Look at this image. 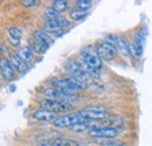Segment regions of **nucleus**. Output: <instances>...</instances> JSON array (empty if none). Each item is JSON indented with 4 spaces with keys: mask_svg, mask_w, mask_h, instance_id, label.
I'll list each match as a JSON object with an SVG mask.
<instances>
[{
    "mask_svg": "<svg viewBox=\"0 0 152 146\" xmlns=\"http://www.w3.org/2000/svg\"><path fill=\"white\" fill-rule=\"evenodd\" d=\"M81 56V66L89 75H97L98 70L102 67V58L93 46H88L83 48L80 53Z\"/></svg>",
    "mask_w": 152,
    "mask_h": 146,
    "instance_id": "f257e3e1",
    "label": "nucleus"
},
{
    "mask_svg": "<svg viewBox=\"0 0 152 146\" xmlns=\"http://www.w3.org/2000/svg\"><path fill=\"white\" fill-rule=\"evenodd\" d=\"M40 105L42 107V109H47L54 113H63V112H68V111L73 110V107L70 103L61 102V101H56V99H50V98L41 99Z\"/></svg>",
    "mask_w": 152,
    "mask_h": 146,
    "instance_id": "f03ea898",
    "label": "nucleus"
},
{
    "mask_svg": "<svg viewBox=\"0 0 152 146\" xmlns=\"http://www.w3.org/2000/svg\"><path fill=\"white\" fill-rule=\"evenodd\" d=\"M87 120L88 119L80 113H72V115L57 117V119L54 122V125L56 128H72V126L77 125V124H82Z\"/></svg>",
    "mask_w": 152,
    "mask_h": 146,
    "instance_id": "7ed1b4c3",
    "label": "nucleus"
},
{
    "mask_svg": "<svg viewBox=\"0 0 152 146\" xmlns=\"http://www.w3.org/2000/svg\"><path fill=\"white\" fill-rule=\"evenodd\" d=\"M64 68L67 69V72L70 74V75L77 77L78 80L83 81L84 83H87L89 81V74L83 69V67L81 66V63L76 62L75 60H73V58L67 60L64 62Z\"/></svg>",
    "mask_w": 152,
    "mask_h": 146,
    "instance_id": "20e7f679",
    "label": "nucleus"
},
{
    "mask_svg": "<svg viewBox=\"0 0 152 146\" xmlns=\"http://www.w3.org/2000/svg\"><path fill=\"white\" fill-rule=\"evenodd\" d=\"M78 113L86 117L87 119H91V120H104L109 118V112L101 107H90L84 110H81Z\"/></svg>",
    "mask_w": 152,
    "mask_h": 146,
    "instance_id": "39448f33",
    "label": "nucleus"
},
{
    "mask_svg": "<svg viewBox=\"0 0 152 146\" xmlns=\"http://www.w3.org/2000/svg\"><path fill=\"white\" fill-rule=\"evenodd\" d=\"M88 134L97 139H114L118 136V131L111 126H103L91 128L90 131H88Z\"/></svg>",
    "mask_w": 152,
    "mask_h": 146,
    "instance_id": "423d86ee",
    "label": "nucleus"
},
{
    "mask_svg": "<svg viewBox=\"0 0 152 146\" xmlns=\"http://www.w3.org/2000/svg\"><path fill=\"white\" fill-rule=\"evenodd\" d=\"M42 93L50 98V99H56V101H61V102H73V101H76V96L75 95H70V93H67L64 91H61L56 88H46Z\"/></svg>",
    "mask_w": 152,
    "mask_h": 146,
    "instance_id": "0eeeda50",
    "label": "nucleus"
},
{
    "mask_svg": "<svg viewBox=\"0 0 152 146\" xmlns=\"http://www.w3.org/2000/svg\"><path fill=\"white\" fill-rule=\"evenodd\" d=\"M97 53L101 56L102 60L111 61L115 58V56L117 54V50H116V48H115L113 43H110L108 41H102L97 46Z\"/></svg>",
    "mask_w": 152,
    "mask_h": 146,
    "instance_id": "6e6552de",
    "label": "nucleus"
},
{
    "mask_svg": "<svg viewBox=\"0 0 152 146\" xmlns=\"http://www.w3.org/2000/svg\"><path fill=\"white\" fill-rule=\"evenodd\" d=\"M68 26H69L68 20L63 17H60V18L54 19V20H48L45 23L43 28L47 32H57V31H61L63 28H67Z\"/></svg>",
    "mask_w": 152,
    "mask_h": 146,
    "instance_id": "1a4fd4ad",
    "label": "nucleus"
},
{
    "mask_svg": "<svg viewBox=\"0 0 152 146\" xmlns=\"http://www.w3.org/2000/svg\"><path fill=\"white\" fill-rule=\"evenodd\" d=\"M33 118L39 120V122H46V123H48V122H55L57 119V116L56 113H54V112H52L49 110L42 109L41 108V109L35 110L33 112Z\"/></svg>",
    "mask_w": 152,
    "mask_h": 146,
    "instance_id": "9d476101",
    "label": "nucleus"
},
{
    "mask_svg": "<svg viewBox=\"0 0 152 146\" xmlns=\"http://www.w3.org/2000/svg\"><path fill=\"white\" fill-rule=\"evenodd\" d=\"M52 83H53L54 88H56V89L61 90V91L67 92V93H70V95H75L77 92H80L75 87H73V85H72L67 80H64V78H54V80L52 81Z\"/></svg>",
    "mask_w": 152,
    "mask_h": 146,
    "instance_id": "9b49d317",
    "label": "nucleus"
},
{
    "mask_svg": "<svg viewBox=\"0 0 152 146\" xmlns=\"http://www.w3.org/2000/svg\"><path fill=\"white\" fill-rule=\"evenodd\" d=\"M0 70H1V74L4 76L5 80L10 81L14 77L15 75V72H14V68L11 63V61H8L6 57H2L0 60Z\"/></svg>",
    "mask_w": 152,
    "mask_h": 146,
    "instance_id": "f8f14e48",
    "label": "nucleus"
},
{
    "mask_svg": "<svg viewBox=\"0 0 152 146\" xmlns=\"http://www.w3.org/2000/svg\"><path fill=\"white\" fill-rule=\"evenodd\" d=\"M113 40L110 41V43H113L116 48V50L118 53L123 55V56H129L130 55V52H129V45L125 42V40L121 36H111Z\"/></svg>",
    "mask_w": 152,
    "mask_h": 146,
    "instance_id": "ddd939ff",
    "label": "nucleus"
},
{
    "mask_svg": "<svg viewBox=\"0 0 152 146\" xmlns=\"http://www.w3.org/2000/svg\"><path fill=\"white\" fill-rule=\"evenodd\" d=\"M34 40H37L38 42L45 45V46H48V47L53 43V39L45 31H37L34 33Z\"/></svg>",
    "mask_w": 152,
    "mask_h": 146,
    "instance_id": "4468645a",
    "label": "nucleus"
},
{
    "mask_svg": "<svg viewBox=\"0 0 152 146\" xmlns=\"http://www.w3.org/2000/svg\"><path fill=\"white\" fill-rule=\"evenodd\" d=\"M11 63H12V66H13L14 69L19 70V72H21V73H23V72H26V70L28 69L27 63L23 62L19 56H18V54H13L12 56H11Z\"/></svg>",
    "mask_w": 152,
    "mask_h": 146,
    "instance_id": "2eb2a0df",
    "label": "nucleus"
},
{
    "mask_svg": "<svg viewBox=\"0 0 152 146\" xmlns=\"http://www.w3.org/2000/svg\"><path fill=\"white\" fill-rule=\"evenodd\" d=\"M63 78H64V80H67V81H68V82H69V83H70L73 87H75L78 91H83V90L87 88V83H84L83 81L78 80L77 77L73 76V75H70V74L66 75Z\"/></svg>",
    "mask_w": 152,
    "mask_h": 146,
    "instance_id": "dca6fc26",
    "label": "nucleus"
},
{
    "mask_svg": "<svg viewBox=\"0 0 152 146\" xmlns=\"http://www.w3.org/2000/svg\"><path fill=\"white\" fill-rule=\"evenodd\" d=\"M18 56H19L23 62L28 63V62H31V61L33 60V57H34V52H33L29 47L26 46V47L20 48L19 52H18Z\"/></svg>",
    "mask_w": 152,
    "mask_h": 146,
    "instance_id": "f3484780",
    "label": "nucleus"
},
{
    "mask_svg": "<svg viewBox=\"0 0 152 146\" xmlns=\"http://www.w3.org/2000/svg\"><path fill=\"white\" fill-rule=\"evenodd\" d=\"M55 146H80V144L74 139H67V138H54L49 140Z\"/></svg>",
    "mask_w": 152,
    "mask_h": 146,
    "instance_id": "a211bd4d",
    "label": "nucleus"
},
{
    "mask_svg": "<svg viewBox=\"0 0 152 146\" xmlns=\"http://www.w3.org/2000/svg\"><path fill=\"white\" fill-rule=\"evenodd\" d=\"M33 52H35V53H39V54H42V53H45L49 47L48 46H45V45H42V43H40L38 42L37 40H29V46H28Z\"/></svg>",
    "mask_w": 152,
    "mask_h": 146,
    "instance_id": "6ab92c4d",
    "label": "nucleus"
},
{
    "mask_svg": "<svg viewBox=\"0 0 152 146\" xmlns=\"http://www.w3.org/2000/svg\"><path fill=\"white\" fill-rule=\"evenodd\" d=\"M97 144L101 146H125L124 143L117 142L114 139H97Z\"/></svg>",
    "mask_w": 152,
    "mask_h": 146,
    "instance_id": "aec40b11",
    "label": "nucleus"
},
{
    "mask_svg": "<svg viewBox=\"0 0 152 146\" xmlns=\"http://www.w3.org/2000/svg\"><path fill=\"white\" fill-rule=\"evenodd\" d=\"M67 7H68V1H66V0H55L53 2V8L58 13L64 12L67 9Z\"/></svg>",
    "mask_w": 152,
    "mask_h": 146,
    "instance_id": "412c9836",
    "label": "nucleus"
},
{
    "mask_svg": "<svg viewBox=\"0 0 152 146\" xmlns=\"http://www.w3.org/2000/svg\"><path fill=\"white\" fill-rule=\"evenodd\" d=\"M87 11H84V9H80V8H77V9H73L70 13H69V15H70V18L73 19V20H75V21H78V20H81V19H83L84 17H87Z\"/></svg>",
    "mask_w": 152,
    "mask_h": 146,
    "instance_id": "4be33fe9",
    "label": "nucleus"
},
{
    "mask_svg": "<svg viewBox=\"0 0 152 146\" xmlns=\"http://www.w3.org/2000/svg\"><path fill=\"white\" fill-rule=\"evenodd\" d=\"M8 34H10V37L15 39V40H20L21 36H22V32L18 27H11L8 29Z\"/></svg>",
    "mask_w": 152,
    "mask_h": 146,
    "instance_id": "5701e85b",
    "label": "nucleus"
},
{
    "mask_svg": "<svg viewBox=\"0 0 152 146\" xmlns=\"http://www.w3.org/2000/svg\"><path fill=\"white\" fill-rule=\"evenodd\" d=\"M76 5H77V8L87 11L91 6V1L90 0H77L76 1Z\"/></svg>",
    "mask_w": 152,
    "mask_h": 146,
    "instance_id": "b1692460",
    "label": "nucleus"
},
{
    "mask_svg": "<svg viewBox=\"0 0 152 146\" xmlns=\"http://www.w3.org/2000/svg\"><path fill=\"white\" fill-rule=\"evenodd\" d=\"M46 17H47V18H49V20H54V19L60 18L61 15H60V13H58V12H56V11L52 7V8H48V9L46 11Z\"/></svg>",
    "mask_w": 152,
    "mask_h": 146,
    "instance_id": "393cba45",
    "label": "nucleus"
},
{
    "mask_svg": "<svg viewBox=\"0 0 152 146\" xmlns=\"http://www.w3.org/2000/svg\"><path fill=\"white\" fill-rule=\"evenodd\" d=\"M129 52H130V55H132V57H134V58H138L140 56L137 47L134 46V43H130L129 45Z\"/></svg>",
    "mask_w": 152,
    "mask_h": 146,
    "instance_id": "a878e982",
    "label": "nucleus"
},
{
    "mask_svg": "<svg viewBox=\"0 0 152 146\" xmlns=\"http://www.w3.org/2000/svg\"><path fill=\"white\" fill-rule=\"evenodd\" d=\"M22 4L27 7H31V6H35L38 4V1L37 0H25V1H22Z\"/></svg>",
    "mask_w": 152,
    "mask_h": 146,
    "instance_id": "bb28decb",
    "label": "nucleus"
},
{
    "mask_svg": "<svg viewBox=\"0 0 152 146\" xmlns=\"http://www.w3.org/2000/svg\"><path fill=\"white\" fill-rule=\"evenodd\" d=\"M10 43H11L12 46H19L20 41H19V40H15V39H12V37H10Z\"/></svg>",
    "mask_w": 152,
    "mask_h": 146,
    "instance_id": "cd10ccee",
    "label": "nucleus"
},
{
    "mask_svg": "<svg viewBox=\"0 0 152 146\" xmlns=\"http://www.w3.org/2000/svg\"><path fill=\"white\" fill-rule=\"evenodd\" d=\"M0 52H1V54H4V55L8 54V50H7V48H6L4 45H0Z\"/></svg>",
    "mask_w": 152,
    "mask_h": 146,
    "instance_id": "c85d7f7f",
    "label": "nucleus"
},
{
    "mask_svg": "<svg viewBox=\"0 0 152 146\" xmlns=\"http://www.w3.org/2000/svg\"><path fill=\"white\" fill-rule=\"evenodd\" d=\"M38 146H55V145L52 144L50 142H47V143H41V144H39Z\"/></svg>",
    "mask_w": 152,
    "mask_h": 146,
    "instance_id": "c756f323",
    "label": "nucleus"
}]
</instances>
